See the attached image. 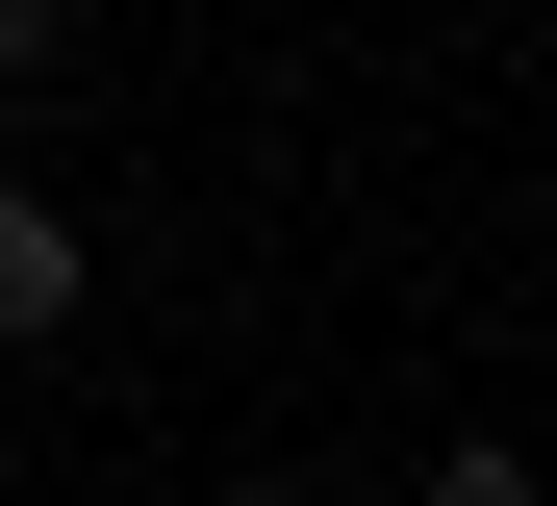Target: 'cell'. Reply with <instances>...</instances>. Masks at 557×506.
<instances>
[{
	"mask_svg": "<svg viewBox=\"0 0 557 506\" xmlns=\"http://www.w3.org/2000/svg\"><path fill=\"white\" fill-rule=\"evenodd\" d=\"M76 304H102V254H76V202H26V177H0V355H51Z\"/></svg>",
	"mask_w": 557,
	"mask_h": 506,
	"instance_id": "obj_1",
	"label": "cell"
},
{
	"mask_svg": "<svg viewBox=\"0 0 557 506\" xmlns=\"http://www.w3.org/2000/svg\"><path fill=\"white\" fill-rule=\"evenodd\" d=\"M406 506H557V481H532V456H431Z\"/></svg>",
	"mask_w": 557,
	"mask_h": 506,
	"instance_id": "obj_2",
	"label": "cell"
},
{
	"mask_svg": "<svg viewBox=\"0 0 557 506\" xmlns=\"http://www.w3.org/2000/svg\"><path fill=\"white\" fill-rule=\"evenodd\" d=\"M51 26H76V0H0V101H26V76H51Z\"/></svg>",
	"mask_w": 557,
	"mask_h": 506,
	"instance_id": "obj_3",
	"label": "cell"
},
{
	"mask_svg": "<svg viewBox=\"0 0 557 506\" xmlns=\"http://www.w3.org/2000/svg\"><path fill=\"white\" fill-rule=\"evenodd\" d=\"M203 506H305V481H203Z\"/></svg>",
	"mask_w": 557,
	"mask_h": 506,
	"instance_id": "obj_4",
	"label": "cell"
}]
</instances>
